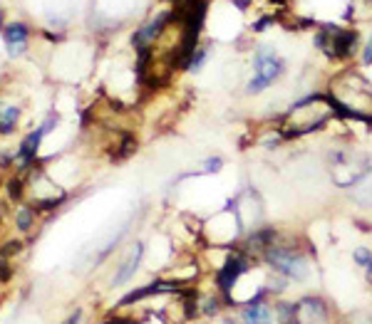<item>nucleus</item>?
Wrapping results in <instances>:
<instances>
[{"instance_id": "obj_1", "label": "nucleus", "mask_w": 372, "mask_h": 324, "mask_svg": "<svg viewBox=\"0 0 372 324\" xmlns=\"http://www.w3.org/2000/svg\"><path fill=\"white\" fill-rule=\"evenodd\" d=\"M315 48L325 55L328 60L345 62L360 48V35L355 27L335 25V22H323L315 32Z\"/></svg>"}, {"instance_id": "obj_2", "label": "nucleus", "mask_w": 372, "mask_h": 324, "mask_svg": "<svg viewBox=\"0 0 372 324\" xmlns=\"http://www.w3.org/2000/svg\"><path fill=\"white\" fill-rule=\"evenodd\" d=\"M286 69V62L278 58V53L273 50V45H256L253 50V77L248 79L246 92L248 95H258L263 89H268L276 82Z\"/></svg>"}, {"instance_id": "obj_3", "label": "nucleus", "mask_w": 372, "mask_h": 324, "mask_svg": "<svg viewBox=\"0 0 372 324\" xmlns=\"http://www.w3.org/2000/svg\"><path fill=\"white\" fill-rule=\"evenodd\" d=\"M263 255H266V262L278 272V275L290 277V280H305V275H308V270H310L308 260H305L300 252L290 250V248H283V245H276V243H273Z\"/></svg>"}, {"instance_id": "obj_4", "label": "nucleus", "mask_w": 372, "mask_h": 324, "mask_svg": "<svg viewBox=\"0 0 372 324\" xmlns=\"http://www.w3.org/2000/svg\"><path fill=\"white\" fill-rule=\"evenodd\" d=\"M172 20H174V8H164V11L154 13L149 20H144L134 30V35H132V48H134V53H139V50H154V45L164 35V30L172 25Z\"/></svg>"}, {"instance_id": "obj_5", "label": "nucleus", "mask_w": 372, "mask_h": 324, "mask_svg": "<svg viewBox=\"0 0 372 324\" xmlns=\"http://www.w3.org/2000/svg\"><path fill=\"white\" fill-rule=\"evenodd\" d=\"M0 37H3L8 58L15 60V58H20V55H25L27 48H30L32 27L23 20H11V22H6L3 30H0Z\"/></svg>"}, {"instance_id": "obj_6", "label": "nucleus", "mask_w": 372, "mask_h": 324, "mask_svg": "<svg viewBox=\"0 0 372 324\" xmlns=\"http://www.w3.org/2000/svg\"><path fill=\"white\" fill-rule=\"evenodd\" d=\"M295 324H328V309L318 297H305L293 307Z\"/></svg>"}, {"instance_id": "obj_7", "label": "nucleus", "mask_w": 372, "mask_h": 324, "mask_svg": "<svg viewBox=\"0 0 372 324\" xmlns=\"http://www.w3.org/2000/svg\"><path fill=\"white\" fill-rule=\"evenodd\" d=\"M248 270V257L246 255H231L229 260H226V265L221 267L219 277H216V283H219V288L224 290V295L231 292V288H233V283H236L238 277L243 275V272Z\"/></svg>"}, {"instance_id": "obj_8", "label": "nucleus", "mask_w": 372, "mask_h": 324, "mask_svg": "<svg viewBox=\"0 0 372 324\" xmlns=\"http://www.w3.org/2000/svg\"><path fill=\"white\" fill-rule=\"evenodd\" d=\"M42 136H45V129L37 126L35 131H30V134L20 142V147H18V151H15V163L20 168H27L35 163L37 149H40V144H42Z\"/></svg>"}, {"instance_id": "obj_9", "label": "nucleus", "mask_w": 372, "mask_h": 324, "mask_svg": "<svg viewBox=\"0 0 372 324\" xmlns=\"http://www.w3.org/2000/svg\"><path fill=\"white\" fill-rule=\"evenodd\" d=\"M243 322L246 324H276L278 319H276V312L263 302V295H258V297H253L251 302L246 304V309H243Z\"/></svg>"}, {"instance_id": "obj_10", "label": "nucleus", "mask_w": 372, "mask_h": 324, "mask_svg": "<svg viewBox=\"0 0 372 324\" xmlns=\"http://www.w3.org/2000/svg\"><path fill=\"white\" fill-rule=\"evenodd\" d=\"M139 262H142V243H136V245L132 248V252L127 255L124 265H122L120 272H117L115 285H122V283H127V280H132L134 272H136V267H139Z\"/></svg>"}, {"instance_id": "obj_11", "label": "nucleus", "mask_w": 372, "mask_h": 324, "mask_svg": "<svg viewBox=\"0 0 372 324\" xmlns=\"http://www.w3.org/2000/svg\"><path fill=\"white\" fill-rule=\"evenodd\" d=\"M20 119V109L13 104H0V134H13Z\"/></svg>"}, {"instance_id": "obj_12", "label": "nucleus", "mask_w": 372, "mask_h": 324, "mask_svg": "<svg viewBox=\"0 0 372 324\" xmlns=\"http://www.w3.org/2000/svg\"><path fill=\"white\" fill-rule=\"evenodd\" d=\"M352 198H355L360 205H372V168L355 183V194H352Z\"/></svg>"}, {"instance_id": "obj_13", "label": "nucleus", "mask_w": 372, "mask_h": 324, "mask_svg": "<svg viewBox=\"0 0 372 324\" xmlns=\"http://www.w3.org/2000/svg\"><path fill=\"white\" fill-rule=\"evenodd\" d=\"M209 55H211V42H201L199 48L194 50V55H191L186 72H194V74L201 72V69H204V65L209 62Z\"/></svg>"}, {"instance_id": "obj_14", "label": "nucleus", "mask_w": 372, "mask_h": 324, "mask_svg": "<svg viewBox=\"0 0 372 324\" xmlns=\"http://www.w3.org/2000/svg\"><path fill=\"white\" fill-rule=\"evenodd\" d=\"M32 223H35V208H20V210H18V215H15L18 230L27 233V230L32 228Z\"/></svg>"}, {"instance_id": "obj_15", "label": "nucleus", "mask_w": 372, "mask_h": 324, "mask_svg": "<svg viewBox=\"0 0 372 324\" xmlns=\"http://www.w3.org/2000/svg\"><path fill=\"white\" fill-rule=\"evenodd\" d=\"M8 196H11L13 201L23 198V178H11V181H8Z\"/></svg>"}, {"instance_id": "obj_16", "label": "nucleus", "mask_w": 372, "mask_h": 324, "mask_svg": "<svg viewBox=\"0 0 372 324\" xmlns=\"http://www.w3.org/2000/svg\"><path fill=\"white\" fill-rule=\"evenodd\" d=\"M352 257H355V262H357V265H360V267H365L367 262L372 260V252L367 250V248H357V250L352 252Z\"/></svg>"}, {"instance_id": "obj_17", "label": "nucleus", "mask_w": 372, "mask_h": 324, "mask_svg": "<svg viewBox=\"0 0 372 324\" xmlns=\"http://www.w3.org/2000/svg\"><path fill=\"white\" fill-rule=\"evenodd\" d=\"M221 166H224V161H221V158L219 156H211L209 158V161H206L204 163V168H201V171L199 173H214V171H219V168Z\"/></svg>"}, {"instance_id": "obj_18", "label": "nucleus", "mask_w": 372, "mask_h": 324, "mask_svg": "<svg viewBox=\"0 0 372 324\" xmlns=\"http://www.w3.org/2000/svg\"><path fill=\"white\" fill-rule=\"evenodd\" d=\"M362 65H372V35L365 40V45H362V58H360Z\"/></svg>"}, {"instance_id": "obj_19", "label": "nucleus", "mask_w": 372, "mask_h": 324, "mask_svg": "<svg viewBox=\"0 0 372 324\" xmlns=\"http://www.w3.org/2000/svg\"><path fill=\"white\" fill-rule=\"evenodd\" d=\"M365 275H367V280H370V283H372V260L365 265Z\"/></svg>"}, {"instance_id": "obj_20", "label": "nucleus", "mask_w": 372, "mask_h": 324, "mask_svg": "<svg viewBox=\"0 0 372 324\" xmlns=\"http://www.w3.org/2000/svg\"><path fill=\"white\" fill-rule=\"evenodd\" d=\"M107 324H134V322H124V319H112V322H107Z\"/></svg>"}, {"instance_id": "obj_21", "label": "nucleus", "mask_w": 372, "mask_h": 324, "mask_svg": "<svg viewBox=\"0 0 372 324\" xmlns=\"http://www.w3.org/2000/svg\"><path fill=\"white\" fill-rule=\"evenodd\" d=\"M77 317H79V314H72V317H70V319H68V322H65V324H75V322H77Z\"/></svg>"}]
</instances>
